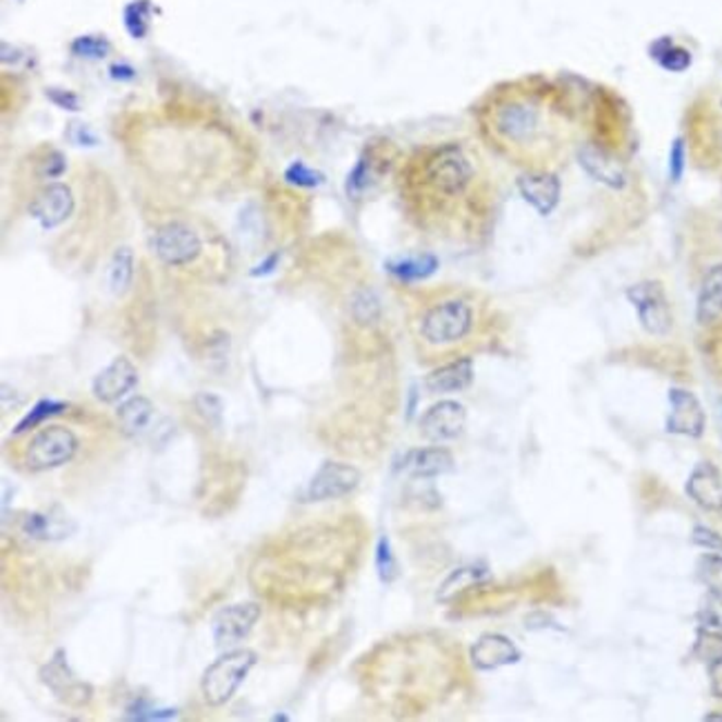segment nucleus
<instances>
[{
    "mask_svg": "<svg viewBox=\"0 0 722 722\" xmlns=\"http://www.w3.org/2000/svg\"><path fill=\"white\" fill-rule=\"evenodd\" d=\"M485 132L493 145L527 172H553L572 145V111L549 83H516L485 107Z\"/></svg>",
    "mask_w": 722,
    "mask_h": 722,
    "instance_id": "f257e3e1",
    "label": "nucleus"
},
{
    "mask_svg": "<svg viewBox=\"0 0 722 722\" xmlns=\"http://www.w3.org/2000/svg\"><path fill=\"white\" fill-rule=\"evenodd\" d=\"M405 179L414 194L431 203H452L472 194L478 167L461 145H438L412 158Z\"/></svg>",
    "mask_w": 722,
    "mask_h": 722,
    "instance_id": "f03ea898",
    "label": "nucleus"
},
{
    "mask_svg": "<svg viewBox=\"0 0 722 722\" xmlns=\"http://www.w3.org/2000/svg\"><path fill=\"white\" fill-rule=\"evenodd\" d=\"M474 320V307L465 298H444L423 314L418 331L427 345L450 347L469 336Z\"/></svg>",
    "mask_w": 722,
    "mask_h": 722,
    "instance_id": "7ed1b4c3",
    "label": "nucleus"
},
{
    "mask_svg": "<svg viewBox=\"0 0 722 722\" xmlns=\"http://www.w3.org/2000/svg\"><path fill=\"white\" fill-rule=\"evenodd\" d=\"M258 656L252 649L225 651L213 660L203 676V698L211 707H220L232 700L238 687L245 683L247 674L254 670Z\"/></svg>",
    "mask_w": 722,
    "mask_h": 722,
    "instance_id": "20e7f679",
    "label": "nucleus"
},
{
    "mask_svg": "<svg viewBox=\"0 0 722 722\" xmlns=\"http://www.w3.org/2000/svg\"><path fill=\"white\" fill-rule=\"evenodd\" d=\"M78 452V438L70 427L49 425L40 429L25 452V465L32 472H47L70 463Z\"/></svg>",
    "mask_w": 722,
    "mask_h": 722,
    "instance_id": "39448f33",
    "label": "nucleus"
},
{
    "mask_svg": "<svg viewBox=\"0 0 722 722\" xmlns=\"http://www.w3.org/2000/svg\"><path fill=\"white\" fill-rule=\"evenodd\" d=\"M627 298L636 307L638 320L645 331L653 333V336H664V333L672 331L674 316L670 301H666V294L660 283L656 281H645L634 287H629Z\"/></svg>",
    "mask_w": 722,
    "mask_h": 722,
    "instance_id": "423d86ee",
    "label": "nucleus"
},
{
    "mask_svg": "<svg viewBox=\"0 0 722 722\" xmlns=\"http://www.w3.org/2000/svg\"><path fill=\"white\" fill-rule=\"evenodd\" d=\"M151 247L158 260L172 267L189 265L203 252L198 234L192 228H187L185 222H167V225L158 228L151 238Z\"/></svg>",
    "mask_w": 722,
    "mask_h": 722,
    "instance_id": "0eeeda50",
    "label": "nucleus"
},
{
    "mask_svg": "<svg viewBox=\"0 0 722 722\" xmlns=\"http://www.w3.org/2000/svg\"><path fill=\"white\" fill-rule=\"evenodd\" d=\"M40 681L56 698L70 707H83L91 700V687L72 672L65 649L56 651L53 658L42 666Z\"/></svg>",
    "mask_w": 722,
    "mask_h": 722,
    "instance_id": "6e6552de",
    "label": "nucleus"
},
{
    "mask_svg": "<svg viewBox=\"0 0 722 722\" xmlns=\"http://www.w3.org/2000/svg\"><path fill=\"white\" fill-rule=\"evenodd\" d=\"M258 619H260V604L256 602H238L220 609L211 623L216 647L230 649L238 645L243 638L249 636Z\"/></svg>",
    "mask_w": 722,
    "mask_h": 722,
    "instance_id": "1a4fd4ad",
    "label": "nucleus"
},
{
    "mask_svg": "<svg viewBox=\"0 0 722 722\" xmlns=\"http://www.w3.org/2000/svg\"><path fill=\"white\" fill-rule=\"evenodd\" d=\"M360 482V472L345 463H325L305 491V500L309 503H322V500L343 498L352 493Z\"/></svg>",
    "mask_w": 722,
    "mask_h": 722,
    "instance_id": "9d476101",
    "label": "nucleus"
},
{
    "mask_svg": "<svg viewBox=\"0 0 722 722\" xmlns=\"http://www.w3.org/2000/svg\"><path fill=\"white\" fill-rule=\"evenodd\" d=\"M578 158H580V164L587 170V174L596 183H600L609 189H616V192L625 189V185H627L625 164L621 162L619 156L611 154L607 147H602L600 143L587 140V143H583Z\"/></svg>",
    "mask_w": 722,
    "mask_h": 722,
    "instance_id": "9b49d317",
    "label": "nucleus"
},
{
    "mask_svg": "<svg viewBox=\"0 0 722 722\" xmlns=\"http://www.w3.org/2000/svg\"><path fill=\"white\" fill-rule=\"evenodd\" d=\"M136 382H138V371L134 363L125 356H119L94 378L91 392L94 399L100 403H119L132 392Z\"/></svg>",
    "mask_w": 722,
    "mask_h": 722,
    "instance_id": "f8f14e48",
    "label": "nucleus"
},
{
    "mask_svg": "<svg viewBox=\"0 0 722 722\" xmlns=\"http://www.w3.org/2000/svg\"><path fill=\"white\" fill-rule=\"evenodd\" d=\"M467 412L456 401H440L431 405L420 418V433L431 442H448L465 429Z\"/></svg>",
    "mask_w": 722,
    "mask_h": 722,
    "instance_id": "ddd939ff",
    "label": "nucleus"
},
{
    "mask_svg": "<svg viewBox=\"0 0 722 722\" xmlns=\"http://www.w3.org/2000/svg\"><path fill=\"white\" fill-rule=\"evenodd\" d=\"M72 211H74V194L63 183L47 185L36 194V198L29 205L32 218H36L40 222V228L45 230L63 225V222L72 216Z\"/></svg>",
    "mask_w": 722,
    "mask_h": 722,
    "instance_id": "4468645a",
    "label": "nucleus"
},
{
    "mask_svg": "<svg viewBox=\"0 0 722 722\" xmlns=\"http://www.w3.org/2000/svg\"><path fill=\"white\" fill-rule=\"evenodd\" d=\"M672 412L670 418H666V431L681 433V436H692L698 438L705 431V412L698 403V399L685 389H672L670 394Z\"/></svg>",
    "mask_w": 722,
    "mask_h": 722,
    "instance_id": "2eb2a0df",
    "label": "nucleus"
},
{
    "mask_svg": "<svg viewBox=\"0 0 722 722\" xmlns=\"http://www.w3.org/2000/svg\"><path fill=\"white\" fill-rule=\"evenodd\" d=\"M518 189L542 216L551 213L561 200V181L555 172H525L518 176Z\"/></svg>",
    "mask_w": 722,
    "mask_h": 722,
    "instance_id": "dca6fc26",
    "label": "nucleus"
},
{
    "mask_svg": "<svg viewBox=\"0 0 722 722\" xmlns=\"http://www.w3.org/2000/svg\"><path fill=\"white\" fill-rule=\"evenodd\" d=\"M521 660L518 647L500 634H485L474 647H472V662L480 672H493L498 666L514 664Z\"/></svg>",
    "mask_w": 722,
    "mask_h": 722,
    "instance_id": "f3484780",
    "label": "nucleus"
},
{
    "mask_svg": "<svg viewBox=\"0 0 722 722\" xmlns=\"http://www.w3.org/2000/svg\"><path fill=\"white\" fill-rule=\"evenodd\" d=\"M687 493L702 510L722 512V474H720V469L711 463H700L687 480Z\"/></svg>",
    "mask_w": 722,
    "mask_h": 722,
    "instance_id": "a211bd4d",
    "label": "nucleus"
},
{
    "mask_svg": "<svg viewBox=\"0 0 722 722\" xmlns=\"http://www.w3.org/2000/svg\"><path fill=\"white\" fill-rule=\"evenodd\" d=\"M696 318L702 327H709L722 318V262L711 265L702 276Z\"/></svg>",
    "mask_w": 722,
    "mask_h": 722,
    "instance_id": "6ab92c4d",
    "label": "nucleus"
},
{
    "mask_svg": "<svg viewBox=\"0 0 722 722\" xmlns=\"http://www.w3.org/2000/svg\"><path fill=\"white\" fill-rule=\"evenodd\" d=\"M472 380H474V363L469 358H461L433 369L425 378V387L431 394H452V392H463V389L472 384Z\"/></svg>",
    "mask_w": 722,
    "mask_h": 722,
    "instance_id": "aec40b11",
    "label": "nucleus"
},
{
    "mask_svg": "<svg viewBox=\"0 0 722 722\" xmlns=\"http://www.w3.org/2000/svg\"><path fill=\"white\" fill-rule=\"evenodd\" d=\"M403 469L416 478H433L454 469V456L444 448H425L409 452Z\"/></svg>",
    "mask_w": 722,
    "mask_h": 722,
    "instance_id": "412c9836",
    "label": "nucleus"
},
{
    "mask_svg": "<svg viewBox=\"0 0 722 722\" xmlns=\"http://www.w3.org/2000/svg\"><path fill=\"white\" fill-rule=\"evenodd\" d=\"M117 418H119V425H121V431L130 438L134 436H140L151 418H154V405L151 401L143 399V396H136V399H130L125 401L119 412H117Z\"/></svg>",
    "mask_w": 722,
    "mask_h": 722,
    "instance_id": "4be33fe9",
    "label": "nucleus"
},
{
    "mask_svg": "<svg viewBox=\"0 0 722 722\" xmlns=\"http://www.w3.org/2000/svg\"><path fill=\"white\" fill-rule=\"evenodd\" d=\"M74 525L68 527V516H51V514H27L23 518V531L38 540H59L70 536Z\"/></svg>",
    "mask_w": 722,
    "mask_h": 722,
    "instance_id": "5701e85b",
    "label": "nucleus"
},
{
    "mask_svg": "<svg viewBox=\"0 0 722 722\" xmlns=\"http://www.w3.org/2000/svg\"><path fill=\"white\" fill-rule=\"evenodd\" d=\"M134 281V254L130 247H119L109 262L107 285L114 296H125Z\"/></svg>",
    "mask_w": 722,
    "mask_h": 722,
    "instance_id": "b1692460",
    "label": "nucleus"
},
{
    "mask_svg": "<svg viewBox=\"0 0 722 722\" xmlns=\"http://www.w3.org/2000/svg\"><path fill=\"white\" fill-rule=\"evenodd\" d=\"M487 578H489V574H487V570L482 565L461 567L448 580L442 583V587L438 591V600L440 602H450V600L458 598L463 591H467L469 587H476V585H480Z\"/></svg>",
    "mask_w": 722,
    "mask_h": 722,
    "instance_id": "393cba45",
    "label": "nucleus"
},
{
    "mask_svg": "<svg viewBox=\"0 0 722 722\" xmlns=\"http://www.w3.org/2000/svg\"><path fill=\"white\" fill-rule=\"evenodd\" d=\"M387 269L392 271L401 281H423V278H429L438 269V260L433 256H416V258H403L389 262Z\"/></svg>",
    "mask_w": 722,
    "mask_h": 722,
    "instance_id": "a878e982",
    "label": "nucleus"
},
{
    "mask_svg": "<svg viewBox=\"0 0 722 722\" xmlns=\"http://www.w3.org/2000/svg\"><path fill=\"white\" fill-rule=\"evenodd\" d=\"M68 409V403H61V401H51V399H42L34 405V409H29V414L16 425L14 433H25L38 425H42L47 418L51 416H59Z\"/></svg>",
    "mask_w": 722,
    "mask_h": 722,
    "instance_id": "bb28decb",
    "label": "nucleus"
},
{
    "mask_svg": "<svg viewBox=\"0 0 722 722\" xmlns=\"http://www.w3.org/2000/svg\"><path fill=\"white\" fill-rule=\"evenodd\" d=\"M698 578L709 593L722 598V555L705 553L698 561Z\"/></svg>",
    "mask_w": 722,
    "mask_h": 722,
    "instance_id": "cd10ccee",
    "label": "nucleus"
},
{
    "mask_svg": "<svg viewBox=\"0 0 722 722\" xmlns=\"http://www.w3.org/2000/svg\"><path fill=\"white\" fill-rule=\"evenodd\" d=\"M653 56H656V61L664 68V70H672V72H683L689 68L692 63V56L687 49L678 47V45H672V42H666L664 47H658L653 49Z\"/></svg>",
    "mask_w": 722,
    "mask_h": 722,
    "instance_id": "c85d7f7f",
    "label": "nucleus"
},
{
    "mask_svg": "<svg viewBox=\"0 0 722 722\" xmlns=\"http://www.w3.org/2000/svg\"><path fill=\"white\" fill-rule=\"evenodd\" d=\"M376 570H378V576L382 583H392L399 574V565H396V559H394V551H392V544H389L387 538H380L378 540V547H376Z\"/></svg>",
    "mask_w": 722,
    "mask_h": 722,
    "instance_id": "c756f323",
    "label": "nucleus"
},
{
    "mask_svg": "<svg viewBox=\"0 0 722 722\" xmlns=\"http://www.w3.org/2000/svg\"><path fill=\"white\" fill-rule=\"evenodd\" d=\"M352 311H354V318L360 322V325H371L374 320H378L380 316V303L378 298L363 290L354 296V303H352Z\"/></svg>",
    "mask_w": 722,
    "mask_h": 722,
    "instance_id": "7c9ffc66",
    "label": "nucleus"
},
{
    "mask_svg": "<svg viewBox=\"0 0 722 722\" xmlns=\"http://www.w3.org/2000/svg\"><path fill=\"white\" fill-rule=\"evenodd\" d=\"M698 621L709 632H722V598L709 596L698 611Z\"/></svg>",
    "mask_w": 722,
    "mask_h": 722,
    "instance_id": "2f4dec72",
    "label": "nucleus"
},
{
    "mask_svg": "<svg viewBox=\"0 0 722 722\" xmlns=\"http://www.w3.org/2000/svg\"><path fill=\"white\" fill-rule=\"evenodd\" d=\"M147 16H149V5L145 3V0L132 3L125 10V25L134 38H143L147 34Z\"/></svg>",
    "mask_w": 722,
    "mask_h": 722,
    "instance_id": "473e14b6",
    "label": "nucleus"
},
{
    "mask_svg": "<svg viewBox=\"0 0 722 722\" xmlns=\"http://www.w3.org/2000/svg\"><path fill=\"white\" fill-rule=\"evenodd\" d=\"M72 49H74V53L83 56V59H105L107 51H109V45H107V40H102V38L83 36V38L74 40Z\"/></svg>",
    "mask_w": 722,
    "mask_h": 722,
    "instance_id": "72a5a7b5",
    "label": "nucleus"
},
{
    "mask_svg": "<svg viewBox=\"0 0 722 722\" xmlns=\"http://www.w3.org/2000/svg\"><path fill=\"white\" fill-rule=\"evenodd\" d=\"M68 140L76 147H96L98 145L96 134L87 125H83L81 121H72L68 125Z\"/></svg>",
    "mask_w": 722,
    "mask_h": 722,
    "instance_id": "f704fd0d",
    "label": "nucleus"
},
{
    "mask_svg": "<svg viewBox=\"0 0 722 722\" xmlns=\"http://www.w3.org/2000/svg\"><path fill=\"white\" fill-rule=\"evenodd\" d=\"M285 179L296 187H316L320 183V176L314 174L311 170H307V167L301 162L290 167V170L285 172Z\"/></svg>",
    "mask_w": 722,
    "mask_h": 722,
    "instance_id": "c9c22d12",
    "label": "nucleus"
},
{
    "mask_svg": "<svg viewBox=\"0 0 722 722\" xmlns=\"http://www.w3.org/2000/svg\"><path fill=\"white\" fill-rule=\"evenodd\" d=\"M174 715H176V709H151L145 702H136L134 707H130L132 720H167Z\"/></svg>",
    "mask_w": 722,
    "mask_h": 722,
    "instance_id": "e433bc0d",
    "label": "nucleus"
},
{
    "mask_svg": "<svg viewBox=\"0 0 722 722\" xmlns=\"http://www.w3.org/2000/svg\"><path fill=\"white\" fill-rule=\"evenodd\" d=\"M196 407H198V412H200L207 420H211L213 425L220 423L222 403H220L218 396H213V394H200V396H196Z\"/></svg>",
    "mask_w": 722,
    "mask_h": 722,
    "instance_id": "4c0bfd02",
    "label": "nucleus"
},
{
    "mask_svg": "<svg viewBox=\"0 0 722 722\" xmlns=\"http://www.w3.org/2000/svg\"><path fill=\"white\" fill-rule=\"evenodd\" d=\"M694 542L698 544V547H705V549H709V551H722V538L715 534V531H711L709 527H702V525H698L696 529H694Z\"/></svg>",
    "mask_w": 722,
    "mask_h": 722,
    "instance_id": "58836bf2",
    "label": "nucleus"
},
{
    "mask_svg": "<svg viewBox=\"0 0 722 722\" xmlns=\"http://www.w3.org/2000/svg\"><path fill=\"white\" fill-rule=\"evenodd\" d=\"M47 96L68 111H78L81 109V102H78V96L72 94V91H63V89H47Z\"/></svg>",
    "mask_w": 722,
    "mask_h": 722,
    "instance_id": "ea45409f",
    "label": "nucleus"
},
{
    "mask_svg": "<svg viewBox=\"0 0 722 722\" xmlns=\"http://www.w3.org/2000/svg\"><path fill=\"white\" fill-rule=\"evenodd\" d=\"M709 683H711V692H713V696L722 698V653H718V656L709 662Z\"/></svg>",
    "mask_w": 722,
    "mask_h": 722,
    "instance_id": "a19ab883",
    "label": "nucleus"
},
{
    "mask_svg": "<svg viewBox=\"0 0 722 722\" xmlns=\"http://www.w3.org/2000/svg\"><path fill=\"white\" fill-rule=\"evenodd\" d=\"M276 265H278V254H271L262 265H258V267L252 271V276H267V273L273 271Z\"/></svg>",
    "mask_w": 722,
    "mask_h": 722,
    "instance_id": "79ce46f5",
    "label": "nucleus"
},
{
    "mask_svg": "<svg viewBox=\"0 0 722 722\" xmlns=\"http://www.w3.org/2000/svg\"><path fill=\"white\" fill-rule=\"evenodd\" d=\"M273 720H276V722H285V720H290V718H287L285 713H278V715H273Z\"/></svg>",
    "mask_w": 722,
    "mask_h": 722,
    "instance_id": "37998d69",
    "label": "nucleus"
},
{
    "mask_svg": "<svg viewBox=\"0 0 722 722\" xmlns=\"http://www.w3.org/2000/svg\"><path fill=\"white\" fill-rule=\"evenodd\" d=\"M705 720H722V713H709Z\"/></svg>",
    "mask_w": 722,
    "mask_h": 722,
    "instance_id": "c03bdc74",
    "label": "nucleus"
}]
</instances>
